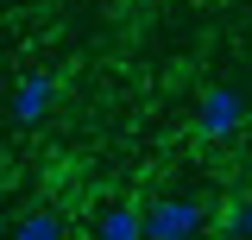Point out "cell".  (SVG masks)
Wrapping results in <instances>:
<instances>
[{
  "instance_id": "277c9868",
  "label": "cell",
  "mask_w": 252,
  "mask_h": 240,
  "mask_svg": "<svg viewBox=\"0 0 252 240\" xmlns=\"http://www.w3.org/2000/svg\"><path fill=\"white\" fill-rule=\"evenodd\" d=\"M94 240H145V209H126V202H114V209L94 221Z\"/></svg>"
},
{
  "instance_id": "5b68a950",
  "label": "cell",
  "mask_w": 252,
  "mask_h": 240,
  "mask_svg": "<svg viewBox=\"0 0 252 240\" xmlns=\"http://www.w3.org/2000/svg\"><path fill=\"white\" fill-rule=\"evenodd\" d=\"M19 240H63V221H57L51 209H38V215L19 221Z\"/></svg>"
},
{
  "instance_id": "8992f818",
  "label": "cell",
  "mask_w": 252,
  "mask_h": 240,
  "mask_svg": "<svg viewBox=\"0 0 252 240\" xmlns=\"http://www.w3.org/2000/svg\"><path fill=\"white\" fill-rule=\"evenodd\" d=\"M240 234L252 240V196H246V209H240Z\"/></svg>"
},
{
  "instance_id": "6da1fadb",
  "label": "cell",
  "mask_w": 252,
  "mask_h": 240,
  "mask_svg": "<svg viewBox=\"0 0 252 240\" xmlns=\"http://www.w3.org/2000/svg\"><path fill=\"white\" fill-rule=\"evenodd\" d=\"M240 120H246V95L233 89V82H215V89H202V101H195V126H202L208 139H227V133H240Z\"/></svg>"
},
{
  "instance_id": "3957f363",
  "label": "cell",
  "mask_w": 252,
  "mask_h": 240,
  "mask_svg": "<svg viewBox=\"0 0 252 240\" xmlns=\"http://www.w3.org/2000/svg\"><path fill=\"white\" fill-rule=\"evenodd\" d=\"M51 108H57V82H51V76H26V82L13 89V120H19V126H38Z\"/></svg>"
},
{
  "instance_id": "7a4b0ae2",
  "label": "cell",
  "mask_w": 252,
  "mask_h": 240,
  "mask_svg": "<svg viewBox=\"0 0 252 240\" xmlns=\"http://www.w3.org/2000/svg\"><path fill=\"white\" fill-rule=\"evenodd\" d=\"M202 234V202L189 196H164L145 209V240H195Z\"/></svg>"
}]
</instances>
